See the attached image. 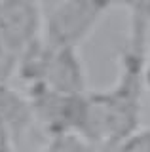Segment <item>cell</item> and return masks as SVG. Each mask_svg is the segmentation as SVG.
<instances>
[{"label":"cell","mask_w":150,"mask_h":152,"mask_svg":"<svg viewBox=\"0 0 150 152\" xmlns=\"http://www.w3.org/2000/svg\"><path fill=\"white\" fill-rule=\"evenodd\" d=\"M42 152H59L57 148H50V150H42Z\"/></svg>","instance_id":"cell-7"},{"label":"cell","mask_w":150,"mask_h":152,"mask_svg":"<svg viewBox=\"0 0 150 152\" xmlns=\"http://www.w3.org/2000/svg\"><path fill=\"white\" fill-rule=\"evenodd\" d=\"M144 88L150 91V51L146 57V69H144Z\"/></svg>","instance_id":"cell-6"},{"label":"cell","mask_w":150,"mask_h":152,"mask_svg":"<svg viewBox=\"0 0 150 152\" xmlns=\"http://www.w3.org/2000/svg\"><path fill=\"white\" fill-rule=\"evenodd\" d=\"M34 114H32L29 97L25 99L15 89H12L8 82L0 80V122H4L13 139H17L21 133L29 129Z\"/></svg>","instance_id":"cell-4"},{"label":"cell","mask_w":150,"mask_h":152,"mask_svg":"<svg viewBox=\"0 0 150 152\" xmlns=\"http://www.w3.org/2000/svg\"><path fill=\"white\" fill-rule=\"evenodd\" d=\"M12 133L4 126V122H0V152H12Z\"/></svg>","instance_id":"cell-5"},{"label":"cell","mask_w":150,"mask_h":152,"mask_svg":"<svg viewBox=\"0 0 150 152\" xmlns=\"http://www.w3.org/2000/svg\"><path fill=\"white\" fill-rule=\"evenodd\" d=\"M38 86L61 95H86V70L78 50L48 46V55Z\"/></svg>","instance_id":"cell-3"},{"label":"cell","mask_w":150,"mask_h":152,"mask_svg":"<svg viewBox=\"0 0 150 152\" xmlns=\"http://www.w3.org/2000/svg\"><path fill=\"white\" fill-rule=\"evenodd\" d=\"M42 8V40L51 48L78 50L95 31L105 13L112 8L106 2H44Z\"/></svg>","instance_id":"cell-1"},{"label":"cell","mask_w":150,"mask_h":152,"mask_svg":"<svg viewBox=\"0 0 150 152\" xmlns=\"http://www.w3.org/2000/svg\"><path fill=\"white\" fill-rule=\"evenodd\" d=\"M0 38L17 59L42 38V8L34 2H0Z\"/></svg>","instance_id":"cell-2"}]
</instances>
